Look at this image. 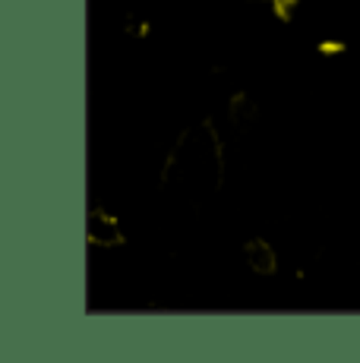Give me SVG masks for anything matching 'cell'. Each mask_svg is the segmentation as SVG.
<instances>
[{"mask_svg": "<svg viewBox=\"0 0 360 363\" xmlns=\"http://www.w3.org/2000/svg\"><path fill=\"white\" fill-rule=\"evenodd\" d=\"M168 177L186 196H199L218 177V145L209 133H190L177 143V152L168 164Z\"/></svg>", "mask_w": 360, "mask_h": 363, "instance_id": "6da1fadb", "label": "cell"}, {"mask_svg": "<svg viewBox=\"0 0 360 363\" xmlns=\"http://www.w3.org/2000/svg\"><path fill=\"white\" fill-rule=\"evenodd\" d=\"M86 234H89V243H95V247H117L120 243V225H117L114 215L101 212V208H92L89 212V221H86Z\"/></svg>", "mask_w": 360, "mask_h": 363, "instance_id": "7a4b0ae2", "label": "cell"}, {"mask_svg": "<svg viewBox=\"0 0 360 363\" xmlns=\"http://www.w3.org/2000/svg\"><path fill=\"white\" fill-rule=\"evenodd\" d=\"M247 259H250V265L256 272H272L275 269V253L269 243L262 240H253L250 247H247Z\"/></svg>", "mask_w": 360, "mask_h": 363, "instance_id": "3957f363", "label": "cell"}, {"mask_svg": "<svg viewBox=\"0 0 360 363\" xmlns=\"http://www.w3.org/2000/svg\"><path fill=\"white\" fill-rule=\"evenodd\" d=\"M256 4H266V6H272V10H291L297 0H256Z\"/></svg>", "mask_w": 360, "mask_h": 363, "instance_id": "277c9868", "label": "cell"}]
</instances>
